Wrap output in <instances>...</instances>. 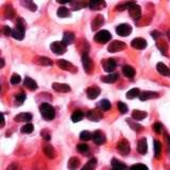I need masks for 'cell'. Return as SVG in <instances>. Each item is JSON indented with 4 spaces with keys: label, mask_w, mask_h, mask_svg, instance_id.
<instances>
[{
    "label": "cell",
    "mask_w": 170,
    "mask_h": 170,
    "mask_svg": "<svg viewBox=\"0 0 170 170\" xmlns=\"http://www.w3.org/2000/svg\"><path fill=\"white\" fill-rule=\"evenodd\" d=\"M44 153H45V155L48 158H54L55 157V150L51 145H47V146L44 148Z\"/></svg>",
    "instance_id": "28"
},
{
    "label": "cell",
    "mask_w": 170,
    "mask_h": 170,
    "mask_svg": "<svg viewBox=\"0 0 170 170\" xmlns=\"http://www.w3.org/2000/svg\"><path fill=\"white\" fill-rule=\"evenodd\" d=\"M35 63L38 64V65H44V66H51L52 65V61L50 58H46V57H38L36 58Z\"/></svg>",
    "instance_id": "29"
},
{
    "label": "cell",
    "mask_w": 170,
    "mask_h": 170,
    "mask_svg": "<svg viewBox=\"0 0 170 170\" xmlns=\"http://www.w3.org/2000/svg\"><path fill=\"white\" fill-rule=\"evenodd\" d=\"M127 167L125 165H123L120 162H118L116 158H113L112 161V170H125Z\"/></svg>",
    "instance_id": "33"
},
{
    "label": "cell",
    "mask_w": 170,
    "mask_h": 170,
    "mask_svg": "<svg viewBox=\"0 0 170 170\" xmlns=\"http://www.w3.org/2000/svg\"><path fill=\"white\" fill-rule=\"evenodd\" d=\"M20 76H19V74H14L12 77H11V84H18L19 82H20Z\"/></svg>",
    "instance_id": "47"
},
{
    "label": "cell",
    "mask_w": 170,
    "mask_h": 170,
    "mask_svg": "<svg viewBox=\"0 0 170 170\" xmlns=\"http://www.w3.org/2000/svg\"><path fill=\"white\" fill-rule=\"evenodd\" d=\"M122 72H123V74L127 78H133V77H134V74H135L134 68H133L132 66H130V65L123 66V68H122Z\"/></svg>",
    "instance_id": "31"
},
{
    "label": "cell",
    "mask_w": 170,
    "mask_h": 170,
    "mask_svg": "<svg viewBox=\"0 0 170 170\" xmlns=\"http://www.w3.org/2000/svg\"><path fill=\"white\" fill-rule=\"evenodd\" d=\"M82 64H83V68H84V71L87 72V74H90L91 70H93L94 64L93 61L90 60V58L88 57V54H83L82 55Z\"/></svg>",
    "instance_id": "8"
},
{
    "label": "cell",
    "mask_w": 170,
    "mask_h": 170,
    "mask_svg": "<svg viewBox=\"0 0 170 170\" xmlns=\"http://www.w3.org/2000/svg\"><path fill=\"white\" fill-rule=\"evenodd\" d=\"M116 32L120 36H129L132 33V27L129 24H121L116 27Z\"/></svg>",
    "instance_id": "5"
},
{
    "label": "cell",
    "mask_w": 170,
    "mask_h": 170,
    "mask_svg": "<svg viewBox=\"0 0 170 170\" xmlns=\"http://www.w3.org/2000/svg\"><path fill=\"white\" fill-rule=\"evenodd\" d=\"M41 136H43L46 140H49V139L51 138V136H50V134L47 133V131H41Z\"/></svg>",
    "instance_id": "54"
},
{
    "label": "cell",
    "mask_w": 170,
    "mask_h": 170,
    "mask_svg": "<svg viewBox=\"0 0 170 170\" xmlns=\"http://www.w3.org/2000/svg\"><path fill=\"white\" fill-rule=\"evenodd\" d=\"M153 130H154L157 134H160V133H162V130H163V124H162L161 122H156V123H154V125H153Z\"/></svg>",
    "instance_id": "50"
},
{
    "label": "cell",
    "mask_w": 170,
    "mask_h": 170,
    "mask_svg": "<svg viewBox=\"0 0 170 170\" xmlns=\"http://www.w3.org/2000/svg\"><path fill=\"white\" fill-rule=\"evenodd\" d=\"M147 117V113L144 112V111H139V110H135L133 111L132 113V118L134 120H143Z\"/></svg>",
    "instance_id": "27"
},
{
    "label": "cell",
    "mask_w": 170,
    "mask_h": 170,
    "mask_svg": "<svg viewBox=\"0 0 170 170\" xmlns=\"http://www.w3.org/2000/svg\"><path fill=\"white\" fill-rule=\"evenodd\" d=\"M8 170H17V166H16L15 164H13V165H11L9 168H8Z\"/></svg>",
    "instance_id": "56"
},
{
    "label": "cell",
    "mask_w": 170,
    "mask_h": 170,
    "mask_svg": "<svg viewBox=\"0 0 170 170\" xmlns=\"http://www.w3.org/2000/svg\"><path fill=\"white\" fill-rule=\"evenodd\" d=\"M58 66L61 69L66 70V71H70V72H76L77 71V68L74 67L70 62H68V61H66V60H58Z\"/></svg>",
    "instance_id": "9"
},
{
    "label": "cell",
    "mask_w": 170,
    "mask_h": 170,
    "mask_svg": "<svg viewBox=\"0 0 170 170\" xmlns=\"http://www.w3.org/2000/svg\"><path fill=\"white\" fill-rule=\"evenodd\" d=\"M52 88L58 93H68V91H70V86L68 84H65V83H53Z\"/></svg>",
    "instance_id": "16"
},
{
    "label": "cell",
    "mask_w": 170,
    "mask_h": 170,
    "mask_svg": "<svg viewBox=\"0 0 170 170\" xmlns=\"http://www.w3.org/2000/svg\"><path fill=\"white\" fill-rule=\"evenodd\" d=\"M25 30H26V23L24 21L23 18L19 17L17 23H16V27L14 28L11 32V35L13 36L15 40L21 41L25 37Z\"/></svg>",
    "instance_id": "1"
},
{
    "label": "cell",
    "mask_w": 170,
    "mask_h": 170,
    "mask_svg": "<svg viewBox=\"0 0 170 170\" xmlns=\"http://www.w3.org/2000/svg\"><path fill=\"white\" fill-rule=\"evenodd\" d=\"M40 112L43 116V118L47 121H51L55 117V111L52 105L48 104V103H43L40 107Z\"/></svg>",
    "instance_id": "2"
},
{
    "label": "cell",
    "mask_w": 170,
    "mask_h": 170,
    "mask_svg": "<svg viewBox=\"0 0 170 170\" xmlns=\"http://www.w3.org/2000/svg\"><path fill=\"white\" fill-rule=\"evenodd\" d=\"M13 17H14V10L12 9V7H9L5 10V18L12 19Z\"/></svg>",
    "instance_id": "48"
},
{
    "label": "cell",
    "mask_w": 170,
    "mask_h": 170,
    "mask_svg": "<svg viewBox=\"0 0 170 170\" xmlns=\"http://www.w3.org/2000/svg\"><path fill=\"white\" fill-rule=\"evenodd\" d=\"M131 46H132L134 49L143 50L147 47V41L144 40V38H141V37L134 38V40L131 41Z\"/></svg>",
    "instance_id": "11"
},
{
    "label": "cell",
    "mask_w": 170,
    "mask_h": 170,
    "mask_svg": "<svg viewBox=\"0 0 170 170\" xmlns=\"http://www.w3.org/2000/svg\"><path fill=\"white\" fill-rule=\"evenodd\" d=\"M127 122L131 125V128H132L133 130H135V131H140L141 130V125H139L137 123H134L132 120H127Z\"/></svg>",
    "instance_id": "51"
},
{
    "label": "cell",
    "mask_w": 170,
    "mask_h": 170,
    "mask_svg": "<svg viewBox=\"0 0 170 170\" xmlns=\"http://www.w3.org/2000/svg\"><path fill=\"white\" fill-rule=\"evenodd\" d=\"M111 38H112V35L107 30H101V31L97 32V34L95 35V41L99 44L107 43V41H111Z\"/></svg>",
    "instance_id": "3"
},
{
    "label": "cell",
    "mask_w": 170,
    "mask_h": 170,
    "mask_svg": "<svg viewBox=\"0 0 170 170\" xmlns=\"http://www.w3.org/2000/svg\"><path fill=\"white\" fill-rule=\"evenodd\" d=\"M103 24H104V17H103L102 15H97L96 17L94 18V20L91 21V30L96 31Z\"/></svg>",
    "instance_id": "17"
},
{
    "label": "cell",
    "mask_w": 170,
    "mask_h": 170,
    "mask_svg": "<svg viewBox=\"0 0 170 170\" xmlns=\"http://www.w3.org/2000/svg\"><path fill=\"white\" fill-rule=\"evenodd\" d=\"M98 107L101 111H108L111 108V102L107 99H103L98 103Z\"/></svg>",
    "instance_id": "35"
},
{
    "label": "cell",
    "mask_w": 170,
    "mask_h": 170,
    "mask_svg": "<svg viewBox=\"0 0 170 170\" xmlns=\"http://www.w3.org/2000/svg\"><path fill=\"white\" fill-rule=\"evenodd\" d=\"M125 48V44L123 41H114L112 43L108 45L107 47V50L108 52H112V53H115V52H118V51H121Z\"/></svg>",
    "instance_id": "6"
},
{
    "label": "cell",
    "mask_w": 170,
    "mask_h": 170,
    "mask_svg": "<svg viewBox=\"0 0 170 170\" xmlns=\"http://www.w3.org/2000/svg\"><path fill=\"white\" fill-rule=\"evenodd\" d=\"M135 3H136V2H134V1H132V2H124V3H121V4L117 5L116 10L117 11H123L125 9H129L130 7H132V5L135 4Z\"/></svg>",
    "instance_id": "41"
},
{
    "label": "cell",
    "mask_w": 170,
    "mask_h": 170,
    "mask_svg": "<svg viewBox=\"0 0 170 170\" xmlns=\"http://www.w3.org/2000/svg\"><path fill=\"white\" fill-rule=\"evenodd\" d=\"M83 117H84V114L81 112V111H76V112L71 115V120L72 122H79L82 120Z\"/></svg>",
    "instance_id": "36"
},
{
    "label": "cell",
    "mask_w": 170,
    "mask_h": 170,
    "mask_svg": "<svg viewBox=\"0 0 170 170\" xmlns=\"http://www.w3.org/2000/svg\"><path fill=\"white\" fill-rule=\"evenodd\" d=\"M129 13H130V16L132 17L133 19L137 20V19L140 18L141 16V9L138 4H133L132 7L129 8Z\"/></svg>",
    "instance_id": "10"
},
{
    "label": "cell",
    "mask_w": 170,
    "mask_h": 170,
    "mask_svg": "<svg viewBox=\"0 0 170 170\" xmlns=\"http://www.w3.org/2000/svg\"><path fill=\"white\" fill-rule=\"evenodd\" d=\"M139 99L141 101H146V100H149V99H153V98H157L158 97V94L155 93V91H149V90H146V91H143V93L139 94Z\"/></svg>",
    "instance_id": "18"
},
{
    "label": "cell",
    "mask_w": 170,
    "mask_h": 170,
    "mask_svg": "<svg viewBox=\"0 0 170 170\" xmlns=\"http://www.w3.org/2000/svg\"><path fill=\"white\" fill-rule=\"evenodd\" d=\"M137 149H138V152L140 154H146L147 151H148V144H147V140L146 138H141L140 140L138 141V146H137Z\"/></svg>",
    "instance_id": "23"
},
{
    "label": "cell",
    "mask_w": 170,
    "mask_h": 170,
    "mask_svg": "<svg viewBox=\"0 0 170 170\" xmlns=\"http://www.w3.org/2000/svg\"><path fill=\"white\" fill-rule=\"evenodd\" d=\"M117 107H118V111L121 114H125V113H128V111H129V108H128V105L124 104L123 102H118V104H117Z\"/></svg>",
    "instance_id": "44"
},
{
    "label": "cell",
    "mask_w": 170,
    "mask_h": 170,
    "mask_svg": "<svg viewBox=\"0 0 170 170\" xmlns=\"http://www.w3.org/2000/svg\"><path fill=\"white\" fill-rule=\"evenodd\" d=\"M50 49H51V51L53 52L54 54L61 55L65 53L66 46L64 45L62 41H53V43L50 45Z\"/></svg>",
    "instance_id": "4"
},
{
    "label": "cell",
    "mask_w": 170,
    "mask_h": 170,
    "mask_svg": "<svg viewBox=\"0 0 170 170\" xmlns=\"http://www.w3.org/2000/svg\"><path fill=\"white\" fill-rule=\"evenodd\" d=\"M88 5H90V8L91 10H102L103 8L107 5V3H105L104 1H102V0H93V1H90V3H88Z\"/></svg>",
    "instance_id": "20"
},
{
    "label": "cell",
    "mask_w": 170,
    "mask_h": 170,
    "mask_svg": "<svg viewBox=\"0 0 170 170\" xmlns=\"http://www.w3.org/2000/svg\"><path fill=\"white\" fill-rule=\"evenodd\" d=\"M74 35L72 32H65L64 33V36H63V41L62 43L64 44L65 46L67 45H70V44L74 43Z\"/></svg>",
    "instance_id": "21"
},
{
    "label": "cell",
    "mask_w": 170,
    "mask_h": 170,
    "mask_svg": "<svg viewBox=\"0 0 170 170\" xmlns=\"http://www.w3.org/2000/svg\"><path fill=\"white\" fill-rule=\"evenodd\" d=\"M4 124H5L4 116H3V114L0 113V129H1V128H3V127H4Z\"/></svg>",
    "instance_id": "52"
},
{
    "label": "cell",
    "mask_w": 170,
    "mask_h": 170,
    "mask_svg": "<svg viewBox=\"0 0 170 170\" xmlns=\"http://www.w3.org/2000/svg\"><path fill=\"white\" fill-rule=\"evenodd\" d=\"M4 60H3V58H0V68H2V67H3V66H4Z\"/></svg>",
    "instance_id": "57"
},
{
    "label": "cell",
    "mask_w": 170,
    "mask_h": 170,
    "mask_svg": "<svg viewBox=\"0 0 170 170\" xmlns=\"http://www.w3.org/2000/svg\"><path fill=\"white\" fill-rule=\"evenodd\" d=\"M118 78H119L118 74H107V76L101 77V81L104 83H114L118 80Z\"/></svg>",
    "instance_id": "24"
},
{
    "label": "cell",
    "mask_w": 170,
    "mask_h": 170,
    "mask_svg": "<svg viewBox=\"0 0 170 170\" xmlns=\"http://www.w3.org/2000/svg\"><path fill=\"white\" fill-rule=\"evenodd\" d=\"M80 139L83 141H87V140H90L91 139V133L88 132V131H83L81 132L80 134Z\"/></svg>",
    "instance_id": "42"
},
{
    "label": "cell",
    "mask_w": 170,
    "mask_h": 170,
    "mask_svg": "<svg viewBox=\"0 0 170 170\" xmlns=\"http://www.w3.org/2000/svg\"><path fill=\"white\" fill-rule=\"evenodd\" d=\"M86 116H87V118L91 121H99L100 119H102V113L98 108L90 111V112L86 114Z\"/></svg>",
    "instance_id": "12"
},
{
    "label": "cell",
    "mask_w": 170,
    "mask_h": 170,
    "mask_svg": "<svg viewBox=\"0 0 170 170\" xmlns=\"http://www.w3.org/2000/svg\"><path fill=\"white\" fill-rule=\"evenodd\" d=\"M151 35H152V37L153 38H155V40H157V37H160L161 36V34L158 33L157 31H153V32H151Z\"/></svg>",
    "instance_id": "55"
},
{
    "label": "cell",
    "mask_w": 170,
    "mask_h": 170,
    "mask_svg": "<svg viewBox=\"0 0 170 170\" xmlns=\"http://www.w3.org/2000/svg\"><path fill=\"white\" fill-rule=\"evenodd\" d=\"M78 151L81 152V153H83V154H87V152L90 151V148H88L87 145H85V144H80V145H78Z\"/></svg>",
    "instance_id": "43"
},
{
    "label": "cell",
    "mask_w": 170,
    "mask_h": 170,
    "mask_svg": "<svg viewBox=\"0 0 170 170\" xmlns=\"http://www.w3.org/2000/svg\"><path fill=\"white\" fill-rule=\"evenodd\" d=\"M33 130H34V125L32 123H26L24 127H21V133L24 134H30L33 132Z\"/></svg>",
    "instance_id": "38"
},
{
    "label": "cell",
    "mask_w": 170,
    "mask_h": 170,
    "mask_svg": "<svg viewBox=\"0 0 170 170\" xmlns=\"http://www.w3.org/2000/svg\"><path fill=\"white\" fill-rule=\"evenodd\" d=\"M117 150L121 155H128L130 153V144L127 139H122L117 144Z\"/></svg>",
    "instance_id": "7"
},
{
    "label": "cell",
    "mask_w": 170,
    "mask_h": 170,
    "mask_svg": "<svg viewBox=\"0 0 170 170\" xmlns=\"http://www.w3.org/2000/svg\"><path fill=\"white\" fill-rule=\"evenodd\" d=\"M14 119H15V121H18V122H21V121L29 122L32 120V115L30 113H20L14 117Z\"/></svg>",
    "instance_id": "19"
},
{
    "label": "cell",
    "mask_w": 170,
    "mask_h": 170,
    "mask_svg": "<svg viewBox=\"0 0 170 170\" xmlns=\"http://www.w3.org/2000/svg\"><path fill=\"white\" fill-rule=\"evenodd\" d=\"M57 14L58 17H61V18H66V17H69V16H70V12H69L67 8H65V7L58 8Z\"/></svg>",
    "instance_id": "32"
},
{
    "label": "cell",
    "mask_w": 170,
    "mask_h": 170,
    "mask_svg": "<svg viewBox=\"0 0 170 170\" xmlns=\"http://www.w3.org/2000/svg\"><path fill=\"white\" fill-rule=\"evenodd\" d=\"M156 69H157V71L160 72V74H162V76H166V77H168L169 74H170V70H169V68L167 67V66H166L164 63H157V65H156Z\"/></svg>",
    "instance_id": "26"
},
{
    "label": "cell",
    "mask_w": 170,
    "mask_h": 170,
    "mask_svg": "<svg viewBox=\"0 0 170 170\" xmlns=\"http://www.w3.org/2000/svg\"><path fill=\"white\" fill-rule=\"evenodd\" d=\"M103 68L107 72H112L115 70L116 68V62L114 58H107V60L103 62Z\"/></svg>",
    "instance_id": "15"
},
{
    "label": "cell",
    "mask_w": 170,
    "mask_h": 170,
    "mask_svg": "<svg viewBox=\"0 0 170 170\" xmlns=\"http://www.w3.org/2000/svg\"><path fill=\"white\" fill-rule=\"evenodd\" d=\"M24 85L30 90H35L36 88H37V84H36V82L33 79H31V78H29V77H27L26 79H25Z\"/></svg>",
    "instance_id": "22"
},
{
    "label": "cell",
    "mask_w": 170,
    "mask_h": 170,
    "mask_svg": "<svg viewBox=\"0 0 170 170\" xmlns=\"http://www.w3.org/2000/svg\"><path fill=\"white\" fill-rule=\"evenodd\" d=\"M26 100V95L24 93H20L16 96V102H18V104H23V102Z\"/></svg>",
    "instance_id": "49"
},
{
    "label": "cell",
    "mask_w": 170,
    "mask_h": 170,
    "mask_svg": "<svg viewBox=\"0 0 170 170\" xmlns=\"http://www.w3.org/2000/svg\"><path fill=\"white\" fill-rule=\"evenodd\" d=\"M79 166H80V160L78 157L74 156L68 161L67 167L69 170H76L77 168H79Z\"/></svg>",
    "instance_id": "25"
},
{
    "label": "cell",
    "mask_w": 170,
    "mask_h": 170,
    "mask_svg": "<svg viewBox=\"0 0 170 170\" xmlns=\"http://www.w3.org/2000/svg\"><path fill=\"white\" fill-rule=\"evenodd\" d=\"M70 4L72 5V10L74 11H79L81 9H83L84 7H86V2H83V1L70 2Z\"/></svg>",
    "instance_id": "39"
},
{
    "label": "cell",
    "mask_w": 170,
    "mask_h": 170,
    "mask_svg": "<svg viewBox=\"0 0 170 170\" xmlns=\"http://www.w3.org/2000/svg\"><path fill=\"white\" fill-rule=\"evenodd\" d=\"M161 152H162V144H161L158 140H155V141H154V153H155V157L160 158Z\"/></svg>",
    "instance_id": "40"
},
{
    "label": "cell",
    "mask_w": 170,
    "mask_h": 170,
    "mask_svg": "<svg viewBox=\"0 0 170 170\" xmlns=\"http://www.w3.org/2000/svg\"><path fill=\"white\" fill-rule=\"evenodd\" d=\"M156 46H157V48L161 50V52H162V53H163L164 55H168V54H167V50H168V46H167V43H166V41H157Z\"/></svg>",
    "instance_id": "37"
},
{
    "label": "cell",
    "mask_w": 170,
    "mask_h": 170,
    "mask_svg": "<svg viewBox=\"0 0 170 170\" xmlns=\"http://www.w3.org/2000/svg\"><path fill=\"white\" fill-rule=\"evenodd\" d=\"M97 167V158H91L82 167L81 170H95Z\"/></svg>",
    "instance_id": "30"
},
{
    "label": "cell",
    "mask_w": 170,
    "mask_h": 170,
    "mask_svg": "<svg viewBox=\"0 0 170 170\" xmlns=\"http://www.w3.org/2000/svg\"><path fill=\"white\" fill-rule=\"evenodd\" d=\"M139 94H140V90H139L138 88H132V90H130L128 91L127 95H125V97H127L128 99H134L136 97L139 96Z\"/></svg>",
    "instance_id": "34"
},
{
    "label": "cell",
    "mask_w": 170,
    "mask_h": 170,
    "mask_svg": "<svg viewBox=\"0 0 170 170\" xmlns=\"http://www.w3.org/2000/svg\"><path fill=\"white\" fill-rule=\"evenodd\" d=\"M3 32H4V34L7 35V36H9L11 35V32H12V30H11V28L9 26H5L3 28Z\"/></svg>",
    "instance_id": "53"
},
{
    "label": "cell",
    "mask_w": 170,
    "mask_h": 170,
    "mask_svg": "<svg viewBox=\"0 0 170 170\" xmlns=\"http://www.w3.org/2000/svg\"><path fill=\"white\" fill-rule=\"evenodd\" d=\"M130 170H149L146 165H143V164H135V165L131 166Z\"/></svg>",
    "instance_id": "46"
},
{
    "label": "cell",
    "mask_w": 170,
    "mask_h": 170,
    "mask_svg": "<svg viewBox=\"0 0 170 170\" xmlns=\"http://www.w3.org/2000/svg\"><path fill=\"white\" fill-rule=\"evenodd\" d=\"M0 90H1V87H0Z\"/></svg>",
    "instance_id": "58"
},
{
    "label": "cell",
    "mask_w": 170,
    "mask_h": 170,
    "mask_svg": "<svg viewBox=\"0 0 170 170\" xmlns=\"http://www.w3.org/2000/svg\"><path fill=\"white\" fill-rule=\"evenodd\" d=\"M91 139L96 145H102L105 143V136L101 131H96L94 134H91Z\"/></svg>",
    "instance_id": "13"
},
{
    "label": "cell",
    "mask_w": 170,
    "mask_h": 170,
    "mask_svg": "<svg viewBox=\"0 0 170 170\" xmlns=\"http://www.w3.org/2000/svg\"><path fill=\"white\" fill-rule=\"evenodd\" d=\"M21 3H23L25 7H27L30 11H33V12H34V11H36V9H37V7H36V5L33 3L32 1H26V2L23 1Z\"/></svg>",
    "instance_id": "45"
},
{
    "label": "cell",
    "mask_w": 170,
    "mask_h": 170,
    "mask_svg": "<svg viewBox=\"0 0 170 170\" xmlns=\"http://www.w3.org/2000/svg\"><path fill=\"white\" fill-rule=\"evenodd\" d=\"M100 88L98 86H90V87L87 88V90H86V95H87V98L88 99H96L97 97L100 95Z\"/></svg>",
    "instance_id": "14"
}]
</instances>
